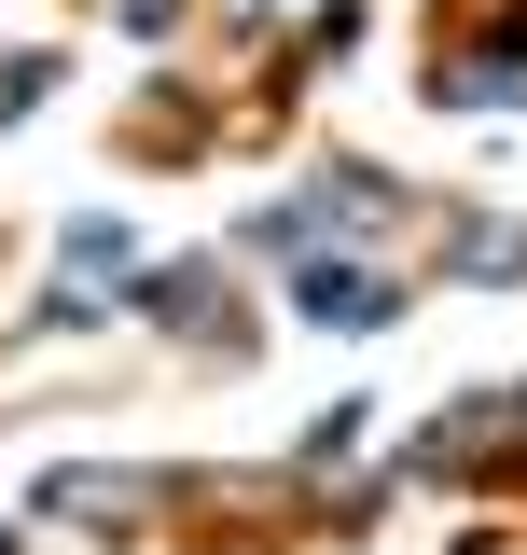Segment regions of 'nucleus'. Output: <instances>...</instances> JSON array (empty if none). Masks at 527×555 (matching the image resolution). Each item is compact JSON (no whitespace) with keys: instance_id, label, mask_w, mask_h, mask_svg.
<instances>
[{"instance_id":"nucleus-6","label":"nucleus","mask_w":527,"mask_h":555,"mask_svg":"<svg viewBox=\"0 0 527 555\" xmlns=\"http://www.w3.org/2000/svg\"><path fill=\"white\" fill-rule=\"evenodd\" d=\"M445 98H459V112H500V98H527V14H500V28H486V42L445 69Z\"/></svg>"},{"instance_id":"nucleus-4","label":"nucleus","mask_w":527,"mask_h":555,"mask_svg":"<svg viewBox=\"0 0 527 555\" xmlns=\"http://www.w3.org/2000/svg\"><path fill=\"white\" fill-rule=\"evenodd\" d=\"M126 306H139V320H167V334H208V347H236L222 264H153V278H126Z\"/></svg>"},{"instance_id":"nucleus-5","label":"nucleus","mask_w":527,"mask_h":555,"mask_svg":"<svg viewBox=\"0 0 527 555\" xmlns=\"http://www.w3.org/2000/svg\"><path fill=\"white\" fill-rule=\"evenodd\" d=\"M445 278H472V292H527V222H514V208H459Z\"/></svg>"},{"instance_id":"nucleus-7","label":"nucleus","mask_w":527,"mask_h":555,"mask_svg":"<svg viewBox=\"0 0 527 555\" xmlns=\"http://www.w3.org/2000/svg\"><path fill=\"white\" fill-rule=\"evenodd\" d=\"M56 264H69V278H126V264H139V236L112 222V208H83V222L56 236Z\"/></svg>"},{"instance_id":"nucleus-2","label":"nucleus","mask_w":527,"mask_h":555,"mask_svg":"<svg viewBox=\"0 0 527 555\" xmlns=\"http://www.w3.org/2000/svg\"><path fill=\"white\" fill-rule=\"evenodd\" d=\"M402 306H416V292H402L389 264H361V250H292V320H333V334H389Z\"/></svg>"},{"instance_id":"nucleus-9","label":"nucleus","mask_w":527,"mask_h":555,"mask_svg":"<svg viewBox=\"0 0 527 555\" xmlns=\"http://www.w3.org/2000/svg\"><path fill=\"white\" fill-rule=\"evenodd\" d=\"M347 444H361V403H333L320 430H306V459H292V473H333V459H347Z\"/></svg>"},{"instance_id":"nucleus-3","label":"nucleus","mask_w":527,"mask_h":555,"mask_svg":"<svg viewBox=\"0 0 527 555\" xmlns=\"http://www.w3.org/2000/svg\"><path fill=\"white\" fill-rule=\"evenodd\" d=\"M153 500H195V486L181 473H112V459H98V473L56 459V473H42V514H56V528H139Z\"/></svg>"},{"instance_id":"nucleus-8","label":"nucleus","mask_w":527,"mask_h":555,"mask_svg":"<svg viewBox=\"0 0 527 555\" xmlns=\"http://www.w3.org/2000/svg\"><path fill=\"white\" fill-rule=\"evenodd\" d=\"M42 98H56V56H14V69H0V126H14V112H42Z\"/></svg>"},{"instance_id":"nucleus-1","label":"nucleus","mask_w":527,"mask_h":555,"mask_svg":"<svg viewBox=\"0 0 527 555\" xmlns=\"http://www.w3.org/2000/svg\"><path fill=\"white\" fill-rule=\"evenodd\" d=\"M375 222H402V181L320 167L306 195H264V208H250V250H347V236H375Z\"/></svg>"}]
</instances>
